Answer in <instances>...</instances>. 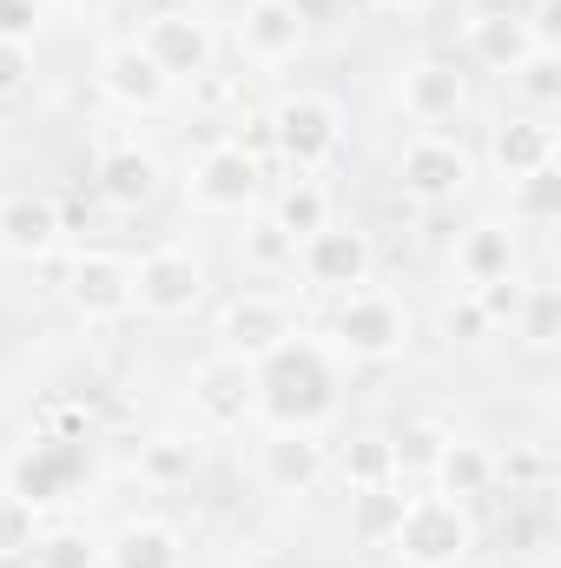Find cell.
Here are the masks:
<instances>
[{"instance_id": "5", "label": "cell", "mask_w": 561, "mask_h": 568, "mask_svg": "<svg viewBox=\"0 0 561 568\" xmlns=\"http://www.w3.org/2000/svg\"><path fill=\"white\" fill-rule=\"evenodd\" d=\"M284 344H297V311L278 291H245V297H232L218 311V357H238V364L258 371Z\"/></svg>"}, {"instance_id": "32", "label": "cell", "mask_w": 561, "mask_h": 568, "mask_svg": "<svg viewBox=\"0 0 561 568\" xmlns=\"http://www.w3.org/2000/svg\"><path fill=\"white\" fill-rule=\"evenodd\" d=\"M33 542H40V503L20 489H0V562L33 556Z\"/></svg>"}, {"instance_id": "37", "label": "cell", "mask_w": 561, "mask_h": 568, "mask_svg": "<svg viewBox=\"0 0 561 568\" xmlns=\"http://www.w3.org/2000/svg\"><path fill=\"white\" fill-rule=\"evenodd\" d=\"M218 140L238 145V152H252V159L265 165V159H272V106H238V113L218 126Z\"/></svg>"}, {"instance_id": "8", "label": "cell", "mask_w": 561, "mask_h": 568, "mask_svg": "<svg viewBox=\"0 0 561 568\" xmlns=\"http://www.w3.org/2000/svg\"><path fill=\"white\" fill-rule=\"evenodd\" d=\"M476 179V159L456 133H417V140L397 152V185L422 199V205H449L462 185Z\"/></svg>"}, {"instance_id": "39", "label": "cell", "mask_w": 561, "mask_h": 568, "mask_svg": "<svg viewBox=\"0 0 561 568\" xmlns=\"http://www.w3.org/2000/svg\"><path fill=\"white\" fill-rule=\"evenodd\" d=\"M442 337H449V344H482V337H489V317H482V304H476L469 291H456V297L442 304Z\"/></svg>"}, {"instance_id": "3", "label": "cell", "mask_w": 561, "mask_h": 568, "mask_svg": "<svg viewBox=\"0 0 561 568\" xmlns=\"http://www.w3.org/2000/svg\"><path fill=\"white\" fill-rule=\"evenodd\" d=\"M344 145V113L324 93H290L272 106V159H284L297 179H317Z\"/></svg>"}, {"instance_id": "40", "label": "cell", "mask_w": 561, "mask_h": 568, "mask_svg": "<svg viewBox=\"0 0 561 568\" xmlns=\"http://www.w3.org/2000/svg\"><path fill=\"white\" fill-rule=\"evenodd\" d=\"M192 100H198V106H205V113H218V126H225V120H232V113H238V106H245V87H238V80H225V73H212V67H205V73H198V80H192Z\"/></svg>"}, {"instance_id": "29", "label": "cell", "mask_w": 561, "mask_h": 568, "mask_svg": "<svg viewBox=\"0 0 561 568\" xmlns=\"http://www.w3.org/2000/svg\"><path fill=\"white\" fill-rule=\"evenodd\" d=\"M330 469H337L350 489H384V483H397V469H390V436H357V443H344V449L330 456Z\"/></svg>"}, {"instance_id": "34", "label": "cell", "mask_w": 561, "mask_h": 568, "mask_svg": "<svg viewBox=\"0 0 561 568\" xmlns=\"http://www.w3.org/2000/svg\"><path fill=\"white\" fill-rule=\"evenodd\" d=\"M33 568H106V549L86 529H40Z\"/></svg>"}, {"instance_id": "15", "label": "cell", "mask_w": 561, "mask_h": 568, "mask_svg": "<svg viewBox=\"0 0 561 568\" xmlns=\"http://www.w3.org/2000/svg\"><path fill=\"white\" fill-rule=\"evenodd\" d=\"M159 152H145L140 140H106L100 145V159H93V192L113 205V212H140L152 205V192H159Z\"/></svg>"}, {"instance_id": "27", "label": "cell", "mask_w": 561, "mask_h": 568, "mask_svg": "<svg viewBox=\"0 0 561 568\" xmlns=\"http://www.w3.org/2000/svg\"><path fill=\"white\" fill-rule=\"evenodd\" d=\"M449 449V429L442 424H404V436H390V469H397V489L429 483L436 456Z\"/></svg>"}, {"instance_id": "23", "label": "cell", "mask_w": 561, "mask_h": 568, "mask_svg": "<svg viewBox=\"0 0 561 568\" xmlns=\"http://www.w3.org/2000/svg\"><path fill=\"white\" fill-rule=\"evenodd\" d=\"M502 272H516V225H502V219L469 225V232L456 239V278H462V291L502 278Z\"/></svg>"}, {"instance_id": "33", "label": "cell", "mask_w": 561, "mask_h": 568, "mask_svg": "<svg viewBox=\"0 0 561 568\" xmlns=\"http://www.w3.org/2000/svg\"><path fill=\"white\" fill-rule=\"evenodd\" d=\"M529 351H549L561 337V291L555 284H529V297H522V311H516V324H509Z\"/></svg>"}, {"instance_id": "46", "label": "cell", "mask_w": 561, "mask_h": 568, "mask_svg": "<svg viewBox=\"0 0 561 568\" xmlns=\"http://www.w3.org/2000/svg\"><path fill=\"white\" fill-rule=\"evenodd\" d=\"M489 7H516V0H489Z\"/></svg>"}, {"instance_id": "20", "label": "cell", "mask_w": 561, "mask_h": 568, "mask_svg": "<svg viewBox=\"0 0 561 568\" xmlns=\"http://www.w3.org/2000/svg\"><path fill=\"white\" fill-rule=\"evenodd\" d=\"M60 205L47 192H13L0 199V252L7 258H47L60 245Z\"/></svg>"}, {"instance_id": "38", "label": "cell", "mask_w": 561, "mask_h": 568, "mask_svg": "<svg viewBox=\"0 0 561 568\" xmlns=\"http://www.w3.org/2000/svg\"><path fill=\"white\" fill-rule=\"evenodd\" d=\"M469 297L482 304V317H489V331H502V324H516V311H522V297H529V284H522V272H502V278L476 284Z\"/></svg>"}, {"instance_id": "22", "label": "cell", "mask_w": 561, "mask_h": 568, "mask_svg": "<svg viewBox=\"0 0 561 568\" xmlns=\"http://www.w3.org/2000/svg\"><path fill=\"white\" fill-rule=\"evenodd\" d=\"M429 483H436V496H449V503H482V496L496 489V449H489V443L449 436V449L436 456Z\"/></svg>"}, {"instance_id": "21", "label": "cell", "mask_w": 561, "mask_h": 568, "mask_svg": "<svg viewBox=\"0 0 561 568\" xmlns=\"http://www.w3.org/2000/svg\"><path fill=\"white\" fill-rule=\"evenodd\" d=\"M73 476H80V443H67V436H33V449H20L7 489H20V496H33V503H53V496H67Z\"/></svg>"}, {"instance_id": "1", "label": "cell", "mask_w": 561, "mask_h": 568, "mask_svg": "<svg viewBox=\"0 0 561 568\" xmlns=\"http://www.w3.org/2000/svg\"><path fill=\"white\" fill-rule=\"evenodd\" d=\"M252 377H258V417H272L278 429H317L337 410V371L324 364L317 344H284Z\"/></svg>"}, {"instance_id": "45", "label": "cell", "mask_w": 561, "mask_h": 568, "mask_svg": "<svg viewBox=\"0 0 561 568\" xmlns=\"http://www.w3.org/2000/svg\"><path fill=\"white\" fill-rule=\"evenodd\" d=\"M178 7H192V13H205V7H218V0H178Z\"/></svg>"}, {"instance_id": "43", "label": "cell", "mask_w": 561, "mask_h": 568, "mask_svg": "<svg viewBox=\"0 0 561 568\" xmlns=\"http://www.w3.org/2000/svg\"><path fill=\"white\" fill-rule=\"evenodd\" d=\"M489 568H542L536 556H502V562H489Z\"/></svg>"}, {"instance_id": "12", "label": "cell", "mask_w": 561, "mask_h": 568, "mask_svg": "<svg viewBox=\"0 0 561 568\" xmlns=\"http://www.w3.org/2000/svg\"><path fill=\"white\" fill-rule=\"evenodd\" d=\"M304 40H310V20H304L297 0H245V13H238V53L252 67H265V73L290 67L304 53Z\"/></svg>"}, {"instance_id": "16", "label": "cell", "mask_w": 561, "mask_h": 568, "mask_svg": "<svg viewBox=\"0 0 561 568\" xmlns=\"http://www.w3.org/2000/svg\"><path fill=\"white\" fill-rule=\"evenodd\" d=\"M100 93L113 106H126V113H152V106H165L172 80L159 73V60L145 53L140 40H120V47L100 53Z\"/></svg>"}, {"instance_id": "35", "label": "cell", "mask_w": 561, "mask_h": 568, "mask_svg": "<svg viewBox=\"0 0 561 568\" xmlns=\"http://www.w3.org/2000/svg\"><path fill=\"white\" fill-rule=\"evenodd\" d=\"M245 265H252V272H297V239L284 232L272 212L252 219V232H245Z\"/></svg>"}, {"instance_id": "42", "label": "cell", "mask_w": 561, "mask_h": 568, "mask_svg": "<svg viewBox=\"0 0 561 568\" xmlns=\"http://www.w3.org/2000/svg\"><path fill=\"white\" fill-rule=\"evenodd\" d=\"M370 7H384V13H404V20H410V13H429L436 0H370Z\"/></svg>"}, {"instance_id": "18", "label": "cell", "mask_w": 561, "mask_h": 568, "mask_svg": "<svg viewBox=\"0 0 561 568\" xmlns=\"http://www.w3.org/2000/svg\"><path fill=\"white\" fill-rule=\"evenodd\" d=\"M462 40H469V60L489 67V73H516L536 47H549V40L529 27V13H516V7H482Z\"/></svg>"}, {"instance_id": "17", "label": "cell", "mask_w": 561, "mask_h": 568, "mask_svg": "<svg viewBox=\"0 0 561 568\" xmlns=\"http://www.w3.org/2000/svg\"><path fill=\"white\" fill-rule=\"evenodd\" d=\"M258 476L278 489V496H310L324 476H330V443L317 429H278L258 456Z\"/></svg>"}, {"instance_id": "26", "label": "cell", "mask_w": 561, "mask_h": 568, "mask_svg": "<svg viewBox=\"0 0 561 568\" xmlns=\"http://www.w3.org/2000/svg\"><path fill=\"white\" fill-rule=\"evenodd\" d=\"M272 219H278V225L290 232V239H297V245H304L310 232L337 225V219H330V192H324L317 179H290L278 199H272Z\"/></svg>"}, {"instance_id": "28", "label": "cell", "mask_w": 561, "mask_h": 568, "mask_svg": "<svg viewBox=\"0 0 561 568\" xmlns=\"http://www.w3.org/2000/svg\"><path fill=\"white\" fill-rule=\"evenodd\" d=\"M561 219V172L542 165L529 179H509V225H555Z\"/></svg>"}, {"instance_id": "14", "label": "cell", "mask_w": 561, "mask_h": 568, "mask_svg": "<svg viewBox=\"0 0 561 568\" xmlns=\"http://www.w3.org/2000/svg\"><path fill=\"white\" fill-rule=\"evenodd\" d=\"M67 304L80 317H126L133 311V258H120V252H80L67 265Z\"/></svg>"}, {"instance_id": "2", "label": "cell", "mask_w": 561, "mask_h": 568, "mask_svg": "<svg viewBox=\"0 0 561 568\" xmlns=\"http://www.w3.org/2000/svg\"><path fill=\"white\" fill-rule=\"evenodd\" d=\"M384 549H397L410 568H456L469 562V549H476V523H469V503H449V496H404V509H397V529H390V542Z\"/></svg>"}, {"instance_id": "30", "label": "cell", "mask_w": 561, "mask_h": 568, "mask_svg": "<svg viewBox=\"0 0 561 568\" xmlns=\"http://www.w3.org/2000/svg\"><path fill=\"white\" fill-rule=\"evenodd\" d=\"M397 509H404V489H397V483H384V489H350V536L370 542V549H384L390 529H397Z\"/></svg>"}, {"instance_id": "25", "label": "cell", "mask_w": 561, "mask_h": 568, "mask_svg": "<svg viewBox=\"0 0 561 568\" xmlns=\"http://www.w3.org/2000/svg\"><path fill=\"white\" fill-rule=\"evenodd\" d=\"M178 536L165 523H126L106 549V568H178Z\"/></svg>"}, {"instance_id": "9", "label": "cell", "mask_w": 561, "mask_h": 568, "mask_svg": "<svg viewBox=\"0 0 561 568\" xmlns=\"http://www.w3.org/2000/svg\"><path fill=\"white\" fill-rule=\"evenodd\" d=\"M140 47L159 60L165 80H198V73L212 67V53H218V33H212V20L192 13V7H159L140 27Z\"/></svg>"}, {"instance_id": "6", "label": "cell", "mask_w": 561, "mask_h": 568, "mask_svg": "<svg viewBox=\"0 0 561 568\" xmlns=\"http://www.w3.org/2000/svg\"><path fill=\"white\" fill-rule=\"evenodd\" d=\"M198 297H205V265L185 245H152L133 265V304H140L145 317H159V324L192 317Z\"/></svg>"}, {"instance_id": "4", "label": "cell", "mask_w": 561, "mask_h": 568, "mask_svg": "<svg viewBox=\"0 0 561 568\" xmlns=\"http://www.w3.org/2000/svg\"><path fill=\"white\" fill-rule=\"evenodd\" d=\"M330 337H337V351H350L357 364H384V357H397V351L410 344V311H404L390 291L357 284V291L337 297Z\"/></svg>"}, {"instance_id": "19", "label": "cell", "mask_w": 561, "mask_h": 568, "mask_svg": "<svg viewBox=\"0 0 561 568\" xmlns=\"http://www.w3.org/2000/svg\"><path fill=\"white\" fill-rule=\"evenodd\" d=\"M489 165H496L502 179H529V172L555 165V126H549V113L496 120V126H489Z\"/></svg>"}, {"instance_id": "7", "label": "cell", "mask_w": 561, "mask_h": 568, "mask_svg": "<svg viewBox=\"0 0 561 568\" xmlns=\"http://www.w3.org/2000/svg\"><path fill=\"white\" fill-rule=\"evenodd\" d=\"M258 192H265V165H258L252 152L212 140L198 159H192L185 199H192L198 212H252V205H258Z\"/></svg>"}, {"instance_id": "36", "label": "cell", "mask_w": 561, "mask_h": 568, "mask_svg": "<svg viewBox=\"0 0 561 568\" xmlns=\"http://www.w3.org/2000/svg\"><path fill=\"white\" fill-rule=\"evenodd\" d=\"M516 87H522L529 113H549V106L561 100V53L555 47H536V53L516 67Z\"/></svg>"}, {"instance_id": "13", "label": "cell", "mask_w": 561, "mask_h": 568, "mask_svg": "<svg viewBox=\"0 0 561 568\" xmlns=\"http://www.w3.org/2000/svg\"><path fill=\"white\" fill-rule=\"evenodd\" d=\"M397 106H404L410 126L442 133V126L469 106V87H462V73H456L449 60H417V67H404V80H397Z\"/></svg>"}, {"instance_id": "31", "label": "cell", "mask_w": 561, "mask_h": 568, "mask_svg": "<svg viewBox=\"0 0 561 568\" xmlns=\"http://www.w3.org/2000/svg\"><path fill=\"white\" fill-rule=\"evenodd\" d=\"M496 483H509V496H549L555 456L542 443H509V456H496Z\"/></svg>"}, {"instance_id": "24", "label": "cell", "mask_w": 561, "mask_h": 568, "mask_svg": "<svg viewBox=\"0 0 561 568\" xmlns=\"http://www.w3.org/2000/svg\"><path fill=\"white\" fill-rule=\"evenodd\" d=\"M198 429H159L152 443H140V476L145 483H159V489H172V483H192V469H198Z\"/></svg>"}, {"instance_id": "44", "label": "cell", "mask_w": 561, "mask_h": 568, "mask_svg": "<svg viewBox=\"0 0 561 568\" xmlns=\"http://www.w3.org/2000/svg\"><path fill=\"white\" fill-rule=\"evenodd\" d=\"M60 7H80V13H100V7H113V0H60Z\"/></svg>"}, {"instance_id": "10", "label": "cell", "mask_w": 561, "mask_h": 568, "mask_svg": "<svg viewBox=\"0 0 561 568\" xmlns=\"http://www.w3.org/2000/svg\"><path fill=\"white\" fill-rule=\"evenodd\" d=\"M297 272L304 284H317V291H357V284H370L377 272V245H370V232H350V225H324V232H310L304 245H297Z\"/></svg>"}, {"instance_id": "11", "label": "cell", "mask_w": 561, "mask_h": 568, "mask_svg": "<svg viewBox=\"0 0 561 568\" xmlns=\"http://www.w3.org/2000/svg\"><path fill=\"white\" fill-rule=\"evenodd\" d=\"M192 417L205 429H245L258 417V377L238 357H205L192 371Z\"/></svg>"}, {"instance_id": "41", "label": "cell", "mask_w": 561, "mask_h": 568, "mask_svg": "<svg viewBox=\"0 0 561 568\" xmlns=\"http://www.w3.org/2000/svg\"><path fill=\"white\" fill-rule=\"evenodd\" d=\"M33 87V47L0 33V100H20Z\"/></svg>"}]
</instances>
